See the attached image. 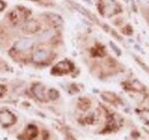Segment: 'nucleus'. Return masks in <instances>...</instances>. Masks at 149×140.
Here are the masks:
<instances>
[{
	"label": "nucleus",
	"mask_w": 149,
	"mask_h": 140,
	"mask_svg": "<svg viewBox=\"0 0 149 140\" xmlns=\"http://www.w3.org/2000/svg\"><path fill=\"white\" fill-rule=\"evenodd\" d=\"M33 46V39L31 38H22L17 40L14 45V48L19 52H26Z\"/></svg>",
	"instance_id": "f257e3e1"
},
{
	"label": "nucleus",
	"mask_w": 149,
	"mask_h": 140,
	"mask_svg": "<svg viewBox=\"0 0 149 140\" xmlns=\"http://www.w3.org/2000/svg\"><path fill=\"white\" fill-rule=\"evenodd\" d=\"M14 122H15V117L10 111H8V110L0 111V123L2 125L8 126V125H12Z\"/></svg>",
	"instance_id": "f03ea898"
},
{
	"label": "nucleus",
	"mask_w": 149,
	"mask_h": 140,
	"mask_svg": "<svg viewBox=\"0 0 149 140\" xmlns=\"http://www.w3.org/2000/svg\"><path fill=\"white\" fill-rule=\"evenodd\" d=\"M117 9V5L113 0H104V4H103V15H107V16H110L112 14H115Z\"/></svg>",
	"instance_id": "7ed1b4c3"
},
{
	"label": "nucleus",
	"mask_w": 149,
	"mask_h": 140,
	"mask_svg": "<svg viewBox=\"0 0 149 140\" xmlns=\"http://www.w3.org/2000/svg\"><path fill=\"white\" fill-rule=\"evenodd\" d=\"M48 56H49V52L48 51H46V50H38L33 54V61L40 63V62L46 61L48 59Z\"/></svg>",
	"instance_id": "20e7f679"
},
{
	"label": "nucleus",
	"mask_w": 149,
	"mask_h": 140,
	"mask_svg": "<svg viewBox=\"0 0 149 140\" xmlns=\"http://www.w3.org/2000/svg\"><path fill=\"white\" fill-rule=\"evenodd\" d=\"M70 64L68 63V62H60L58 64H56L55 68L53 69L52 72H54V74H58V75H61V74H67L69 70H70Z\"/></svg>",
	"instance_id": "39448f33"
},
{
	"label": "nucleus",
	"mask_w": 149,
	"mask_h": 140,
	"mask_svg": "<svg viewBox=\"0 0 149 140\" xmlns=\"http://www.w3.org/2000/svg\"><path fill=\"white\" fill-rule=\"evenodd\" d=\"M32 92H33V94L37 97L38 99L45 100V88L41 84H36L32 88Z\"/></svg>",
	"instance_id": "423d86ee"
},
{
	"label": "nucleus",
	"mask_w": 149,
	"mask_h": 140,
	"mask_svg": "<svg viewBox=\"0 0 149 140\" xmlns=\"http://www.w3.org/2000/svg\"><path fill=\"white\" fill-rule=\"evenodd\" d=\"M55 35V32L53 31V30H46V31H42L40 35L38 36V40L39 41H41V43H44V41H48V40H51L53 37Z\"/></svg>",
	"instance_id": "0eeeda50"
},
{
	"label": "nucleus",
	"mask_w": 149,
	"mask_h": 140,
	"mask_svg": "<svg viewBox=\"0 0 149 140\" xmlns=\"http://www.w3.org/2000/svg\"><path fill=\"white\" fill-rule=\"evenodd\" d=\"M25 31L26 32H36L38 31V29H39V25H38L36 22H29V23H26V25H25Z\"/></svg>",
	"instance_id": "6e6552de"
},
{
	"label": "nucleus",
	"mask_w": 149,
	"mask_h": 140,
	"mask_svg": "<svg viewBox=\"0 0 149 140\" xmlns=\"http://www.w3.org/2000/svg\"><path fill=\"white\" fill-rule=\"evenodd\" d=\"M141 116H142V118H143L145 121L149 122V110H143L142 114H141Z\"/></svg>",
	"instance_id": "1a4fd4ad"
},
{
	"label": "nucleus",
	"mask_w": 149,
	"mask_h": 140,
	"mask_svg": "<svg viewBox=\"0 0 149 140\" xmlns=\"http://www.w3.org/2000/svg\"><path fill=\"white\" fill-rule=\"evenodd\" d=\"M57 95H58V93L56 92L55 90H51V91H49V98H51V99H56Z\"/></svg>",
	"instance_id": "9d476101"
},
{
	"label": "nucleus",
	"mask_w": 149,
	"mask_h": 140,
	"mask_svg": "<svg viewBox=\"0 0 149 140\" xmlns=\"http://www.w3.org/2000/svg\"><path fill=\"white\" fill-rule=\"evenodd\" d=\"M110 45H111V47L113 48V51H115V52L117 53L118 55H120V51H119V48H118V47H116V46H115V45H113L112 43H110Z\"/></svg>",
	"instance_id": "9b49d317"
},
{
	"label": "nucleus",
	"mask_w": 149,
	"mask_h": 140,
	"mask_svg": "<svg viewBox=\"0 0 149 140\" xmlns=\"http://www.w3.org/2000/svg\"><path fill=\"white\" fill-rule=\"evenodd\" d=\"M3 8H5V4H3V2L0 0V10H2Z\"/></svg>",
	"instance_id": "f8f14e48"
},
{
	"label": "nucleus",
	"mask_w": 149,
	"mask_h": 140,
	"mask_svg": "<svg viewBox=\"0 0 149 140\" xmlns=\"http://www.w3.org/2000/svg\"><path fill=\"white\" fill-rule=\"evenodd\" d=\"M2 92H3V88H1V86H0V95L2 94Z\"/></svg>",
	"instance_id": "ddd939ff"
}]
</instances>
